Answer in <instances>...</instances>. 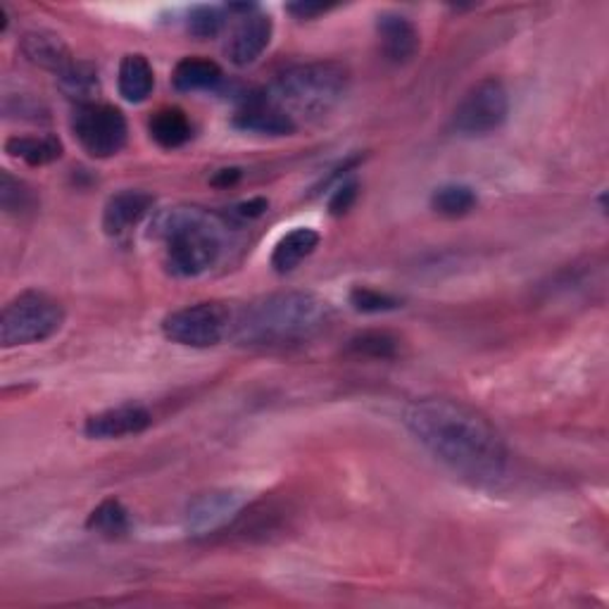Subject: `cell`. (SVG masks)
I'll use <instances>...</instances> for the list:
<instances>
[{"instance_id": "obj_1", "label": "cell", "mask_w": 609, "mask_h": 609, "mask_svg": "<svg viewBox=\"0 0 609 609\" xmlns=\"http://www.w3.org/2000/svg\"><path fill=\"white\" fill-rule=\"evenodd\" d=\"M405 426L438 462L474 483L501 481L507 448L486 417L446 398L414 400L405 410Z\"/></svg>"}, {"instance_id": "obj_2", "label": "cell", "mask_w": 609, "mask_h": 609, "mask_svg": "<svg viewBox=\"0 0 609 609\" xmlns=\"http://www.w3.org/2000/svg\"><path fill=\"white\" fill-rule=\"evenodd\" d=\"M331 304L304 290H281L257 298L233 312L229 338L241 345H294L310 341L329 326Z\"/></svg>"}, {"instance_id": "obj_3", "label": "cell", "mask_w": 609, "mask_h": 609, "mask_svg": "<svg viewBox=\"0 0 609 609\" xmlns=\"http://www.w3.org/2000/svg\"><path fill=\"white\" fill-rule=\"evenodd\" d=\"M150 229V237L164 245V267L179 279L205 274L225 251L227 225L200 207L162 210Z\"/></svg>"}, {"instance_id": "obj_4", "label": "cell", "mask_w": 609, "mask_h": 609, "mask_svg": "<svg viewBox=\"0 0 609 609\" xmlns=\"http://www.w3.org/2000/svg\"><path fill=\"white\" fill-rule=\"evenodd\" d=\"M348 87L351 74L341 62H300L276 77L267 99L290 117H322L345 99Z\"/></svg>"}, {"instance_id": "obj_5", "label": "cell", "mask_w": 609, "mask_h": 609, "mask_svg": "<svg viewBox=\"0 0 609 609\" xmlns=\"http://www.w3.org/2000/svg\"><path fill=\"white\" fill-rule=\"evenodd\" d=\"M65 324L62 304L41 290L12 298L0 314V345L20 348L53 338Z\"/></svg>"}, {"instance_id": "obj_6", "label": "cell", "mask_w": 609, "mask_h": 609, "mask_svg": "<svg viewBox=\"0 0 609 609\" xmlns=\"http://www.w3.org/2000/svg\"><path fill=\"white\" fill-rule=\"evenodd\" d=\"M233 312L221 302H196L170 312L162 320L168 341L186 348H212L229 338Z\"/></svg>"}, {"instance_id": "obj_7", "label": "cell", "mask_w": 609, "mask_h": 609, "mask_svg": "<svg viewBox=\"0 0 609 609\" xmlns=\"http://www.w3.org/2000/svg\"><path fill=\"white\" fill-rule=\"evenodd\" d=\"M509 115V93L501 79H481L469 89L452 113V131L460 136H489Z\"/></svg>"}, {"instance_id": "obj_8", "label": "cell", "mask_w": 609, "mask_h": 609, "mask_svg": "<svg viewBox=\"0 0 609 609\" xmlns=\"http://www.w3.org/2000/svg\"><path fill=\"white\" fill-rule=\"evenodd\" d=\"M72 131L91 158H113L127 146L129 127L122 110L103 103L79 105L72 117Z\"/></svg>"}, {"instance_id": "obj_9", "label": "cell", "mask_w": 609, "mask_h": 609, "mask_svg": "<svg viewBox=\"0 0 609 609\" xmlns=\"http://www.w3.org/2000/svg\"><path fill=\"white\" fill-rule=\"evenodd\" d=\"M245 507L241 491H210L198 495L186 509V531L191 536H219Z\"/></svg>"}, {"instance_id": "obj_10", "label": "cell", "mask_w": 609, "mask_h": 609, "mask_svg": "<svg viewBox=\"0 0 609 609\" xmlns=\"http://www.w3.org/2000/svg\"><path fill=\"white\" fill-rule=\"evenodd\" d=\"M274 24L272 18L265 12H251V15L241 18L237 24V30L231 32L229 44H227V58L231 65L237 67H248L253 65L262 53L267 50L272 41Z\"/></svg>"}, {"instance_id": "obj_11", "label": "cell", "mask_w": 609, "mask_h": 609, "mask_svg": "<svg viewBox=\"0 0 609 609\" xmlns=\"http://www.w3.org/2000/svg\"><path fill=\"white\" fill-rule=\"evenodd\" d=\"M156 205V198L148 191L141 188H124L115 196H110L103 210V229L107 237H124L136 225L148 217V212Z\"/></svg>"}, {"instance_id": "obj_12", "label": "cell", "mask_w": 609, "mask_h": 609, "mask_svg": "<svg viewBox=\"0 0 609 609\" xmlns=\"http://www.w3.org/2000/svg\"><path fill=\"white\" fill-rule=\"evenodd\" d=\"M150 412L141 405H119L110 407L105 412L93 414L84 424V434L89 438L99 440H113L124 436H136L143 434L150 426Z\"/></svg>"}, {"instance_id": "obj_13", "label": "cell", "mask_w": 609, "mask_h": 609, "mask_svg": "<svg viewBox=\"0 0 609 609\" xmlns=\"http://www.w3.org/2000/svg\"><path fill=\"white\" fill-rule=\"evenodd\" d=\"M377 34L383 58L393 65L410 62L420 50V32L405 15L383 12L377 20Z\"/></svg>"}, {"instance_id": "obj_14", "label": "cell", "mask_w": 609, "mask_h": 609, "mask_svg": "<svg viewBox=\"0 0 609 609\" xmlns=\"http://www.w3.org/2000/svg\"><path fill=\"white\" fill-rule=\"evenodd\" d=\"M233 127L262 136H288L296 131V119L286 115L279 105L265 99H251L233 117Z\"/></svg>"}, {"instance_id": "obj_15", "label": "cell", "mask_w": 609, "mask_h": 609, "mask_svg": "<svg viewBox=\"0 0 609 609\" xmlns=\"http://www.w3.org/2000/svg\"><path fill=\"white\" fill-rule=\"evenodd\" d=\"M20 48L26 60L36 67L50 69V72H55V77L65 72V69L74 62L72 50L67 48L65 41L58 34L46 30L26 32L20 41Z\"/></svg>"}, {"instance_id": "obj_16", "label": "cell", "mask_w": 609, "mask_h": 609, "mask_svg": "<svg viewBox=\"0 0 609 609\" xmlns=\"http://www.w3.org/2000/svg\"><path fill=\"white\" fill-rule=\"evenodd\" d=\"M119 93L124 101L129 103H143L148 95L156 89V72L143 53H129L124 55L119 62Z\"/></svg>"}, {"instance_id": "obj_17", "label": "cell", "mask_w": 609, "mask_h": 609, "mask_svg": "<svg viewBox=\"0 0 609 609\" xmlns=\"http://www.w3.org/2000/svg\"><path fill=\"white\" fill-rule=\"evenodd\" d=\"M317 245H320V233L308 227H298L294 231H288L286 237L279 239V243L274 245L272 253V267L274 272L279 274H288L294 272L296 267H300L302 260H308Z\"/></svg>"}, {"instance_id": "obj_18", "label": "cell", "mask_w": 609, "mask_h": 609, "mask_svg": "<svg viewBox=\"0 0 609 609\" xmlns=\"http://www.w3.org/2000/svg\"><path fill=\"white\" fill-rule=\"evenodd\" d=\"M148 129L152 141L168 150L186 146L193 136V124L182 107H160L150 117Z\"/></svg>"}, {"instance_id": "obj_19", "label": "cell", "mask_w": 609, "mask_h": 609, "mask_svg": "<svg viewBox=\"0 0 609 609\" xmlns=\"http://www.w3.org/2000/svg\"><path fill=\"white\" fill-rule=\"evenodd\" d=\"M174 89L184 93H196V91H215L221 81H225V72L221 67L207 58H184L174 67Z\"/></svg>"}, {"instance_id": "obj_20", "label": "cell", "mask_w": 609, "mask_h": 609, "mask_svg": "<svg viewBox=\"0 0 609 609\" xmlns=\"http://www.w3.org/2000/svg\"><path fill=\"white\" fill-rule=\"evenodd\" d=\"M10 158H18L32 168H44L62 158V143L58 136H12L5 143Z\"/></svg>"}, {"instance_id": "obj_21", "label": "cell", "mask_w": 609, "mask_h": 609, "mask_svg": "<svg viewBox=\"0 0 609 609\" xmlns=\"http://www.w3.org/2000/svg\"><path fill=\"white\" fill-rule=\"evenodd\" d=\"M58 84L67 99L77 101L79 105H89L93 103V95L101 91L99 69H95L91 62L74 60L65 72L58 74Z\"/></svg>"}, {"instance_id": "obj_22", "label": "cell", "mask_w": 609, "mask_h": 609, "mask_svg": "<svg viewBox=\"0 0 609 609\" xmlns=\"http://www.w3.org/2000/svg\"><path fill=\"white\" fill-rule=\"evenodd\" d=\"M87 529L103 538H113V541L115 538H124L131 531L129 512L119 501H115V497H107V501H103L89 515Z\"/></svg>"}, {"instance_id": "obj_23", "label": "cell", "mask_w": 609, "mask_h": 609, "mask_svg": "<svg viewBox=\"0 0 609 609\" xmlns=\"http://www.w3.org/2000/svg\"><path fill=\"white\" fill-rule=\"evenodd\" d=\"M476 203H479V198H476L474 188H469L464 184H446L434 191L432 210L440 217L460 219L472 212Z\"/></svg>"}, {"instance_id": "obj_24", "label": "cell", "mask_w": 609, "mask_h": 609, "mask_svg": "<svg viewBox=\"0 0 609 609\" xmlns=\"http://www.w3.org/2000/svg\"><path fill=\"white\" fill-rule=\"evenodd\" d=\"M348 353L367 359H395L400 355V338L391 331H363L348 341Z\"/></svg>"}, {"instance_id": "obj_25", "label": "cell", "mask_w": 609, "mask_h": 609, "mask_svg": "<svg viewBox=\"0 0 609 609\" xmlns=\"http://www.w3.org/2000/svg\"><path fill=\"white\" fill-rule=\"evenodd\" d=\"M0 205L5 215H30L36 210L38 198L32 186H26L22 179H15L10 172L0 174Z\"/></svg>"}, {"instance_id": "obj_26", "label": "cell", "mask_w": 609, "mask_h": 609, "mask_svg": "<svg viewBox=\"0 0 609 609\" xmlns=\"http://www.w3.org/2000/svg\"><path fill=\"white\" fill-rule=\"evenodd\" d=\"M351 304L357 312H365V314H379V312H391L403 308V300L386 294V290H377V288H369V286H355L348 296Z\"/></svg>"}, {"instance_id": "obj_27", "label": "cell", "mask_w": 609, "mask_h": 609, "mask_svg": "<svg viewBox=\"0 0 609 609\" xmlns=\"http://www.w3.org/2000/svg\"><path fill=\"white\" fill-rule=\"evenodd\" d=\"M225 26V10L215 5H196L188 12L186 30L196 38H212Z\"/></svg>"}, {"instance_id": "obj_28", "label": "cell", "mask_w": 609, "mask_h": 609, "mask_svg": "<svg viewBox=\"0 0 609 609\" xmlns=\"http://www.w3.org/2000/svg\"><path fill=\"white\" fill-rule=\"evenodd\" d=\"M357 188H359L357 182L338 184L336 191H334V196H331V200H329V212L334 217H341V215L348 212L357 200Z\"/></svg>"}, {"instance_id": "obj_29", "label": "cell", "mask_w": 609, "mask_h": 609, "mask_svg": "<svg viewBox=\"0 0 609 609\" xmlns=\"http://www.w3.org/2000/svg\"><path fill=\"white\" fill-rule=\"evenodd\" d=\"M267 205H269V203H267L265 198H253V200L237 205V210H233V215L241 217V219H255V217H260V215H265Z\"/></svg>"}, {"instance_id": "obj_30", "label": "cell", "mask_w": 609, "mask_h": 609, "mask_svg": "<svg viewBox=\"0 0 609 609\" xmlns=\"http://www.w3.org/2000/svg\"><path fill=\"white\" fill-rule=\"evenodd\" d=\"M329 10L331 8L322 5V3H294V5H288V12H294V15L300 18V20L320 18V15H324V12H329Z\"/></svg>"}, {"instance_id": "obj_31", "label": "cell", "mask_w": 609, "mask_h": 609, "mask_svg": "<svg viewBox=\"0 0 609 609\" xmlns=\"http://www.w3.org/2000/svg\"><path fill=\"white\" fill-rule=\"evenodd\" d=\"M241 179V170L237 168H229V170H219L215 176H212V184L219 186V188H227V186H233Z\"/></svg>"}]
</instances>
